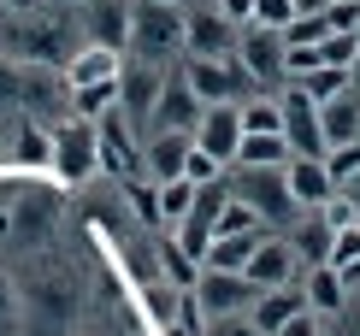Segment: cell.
<instances>
[{
	"label": "cell",
	"mask_w": 360,
	"mask_h": 336,
	"mask_svg": "<svg viewBox=\"0 0 360 336\" xmlns=\"http://www.w3.org/2000/svg\"><path fill=\"white\" fill-rule=\"evenodd\" d=\"M325 172H331V183L342 189V183L360 172V142H337V148H325Z\"/></svg>",
	"instance_id": "28"
},
{
	"label": "cell",
	"mask_w": 360,
	"mask_h": 336,
	"mask_svg": "<svg viewBox=\"0 0 360 336\" xmlns=\"http://www.w3.org/2000/svg\"><path fill=\"white\" fill-rule=\"evenodd\" d=\"M184 12L189 6H172V0H130V48L136 59H166V53H184Z\"/></svg>",
	"instance_id": "1"
},
{
	"label": "cell",
	"mask_w": 360,
	"mask_h": 336,
	"mask_svg": "<svg viewBox=\"0 0 360 336\" xmlns=\"http://www.w3.org/2000/svg\"><path fill=\"white\" fill-rule=\"evenodd\" d=\"M325 336H360V301H349L342 313H325Z\"/></svg>",
	"instance_id": "34"
},
{
	"label": "cell",
	"mask_w": 360,
	"mask_h": 336,
	"mask_svg": "<svg viewBox=\"0 0 360 336\" xmlns=\"http://www.w3.org/2000/svg\"><path fill=\"white\" fill-rule=\"evenodd\" d=\"M331 236H337V224H331V212H325V207H307V219L290 231L295 254H302L307 266H331Z\"/></svg>",
	"instance_id": "19"
},
{
	"label": "cell",
	"mask_w": 360,
	"mask_h": 336,
	"mask_svg": "<svg viewBox=\"0 0 360 336\" xmlns=\"http://www.w3.org/2000/svg\"><path fill=\"white\" fill-rule=\"evenodd\" d=\"M219 12L231 24H254V0H219Z\"/></svg>",
	"instance_id": "36"
},
{
	"label": "cell",
	"mask_w": 360,
	"mask_h": 336,
	"mask_svg": "<svg viewBox=\"0 0 360 336\" xmlns=\"http://www.w3.org/2000/svg\"><path fill=\"white\" fill-rule=\"evenodd\" d=\"M172 6H195V0H172Z\"/></svg>",
	"instance_id": "41"
},
{
	"label": "cell",
	"mask_w": 360,
	"mask_h": 336,
	"mask_svg": "<svg viewBox=\"0 0 360 336\" xmlns=\"http://www.w3.org/2000/svg\"><path fill=\"white\" fill-rule=\"evenodd\" d=\"M195 95H201V106H219V101H236L243 89H254L248 83V71L236 65V53L231 59H201V53H184V71H177Z\"/></svg>",
	"instance_id": "7"
},
{
	"label": "cell",
	"mask_w": 360,
	"mask_h": 336,
	"mask_svg": "<svg viewBox=\"0 0 360 336\" xmlns=\"http://www.w3.org/2000/svg\"><path fill=\"white\" fill-rule=\"evenodd\" d=\"M189 154H195V136H184V130H148L142 136V177H154V183L184 177Z\"/></svg>",
	"instance_id": "12"
},
{
	"label": "cell",
	"mask_w": 360,
	"mask_h": 336,
	"mask_svg": "<svg viewBox=\"0 0 360 336\" xmlns=\"http://www.w3.org/2000/svg\"><path fill=\"white\" fill-rule=\"evenodd\" d=\"M236 36L243 24H231L219 12V0H195L184 12V53H201V59H231L236 53Z\"/></svg>",
	"instance_id": "6"
},
{
	"label": "cell",
	"mask_w": 360,
	"mask_h": 336,
	"mask_svg": "<svg viewBox=\"0 0 360 336\" xmlns=\"http://www.w3.org/2000/svg\"><path fill=\"white\" fill-rule=\"evenodd\" d=\"M195 278H201V259H189L184 248H166V283H177V289H195Z\"/></svg>",
	"instance_id": "30"
},
{
	"label": "cell",
	"mask_w": 360,
	"mask_h": 336,
	"mask_svg": "<svg viewBox=\"0 0 360 336\" xmlns=\"http://www.w3.org/2000/svg\"><path fill=\"white\" fill-rule=\"evenodd\" d=\"M266 231V219L254 212L243 195H224V207H219V231L213 236H260Z\"/></svg>",
	"instance_id": "25"
},
{
	"label": "cell",
	"mask_w": 360,
	"mask_h": 336,
	"mask_svg": "<svg viewBox=\"0 0 360 336\" xmlns=\"http://www.w3.org/2000/svg\"><path fill=\"white\" fill-rule=\"evenodd\" d=\"M231 165H290V142L278 130H243V148Z\"/></svg>",
	"instance_id": "21"
},
{
	"label": "cell",
	"mask_w": 360,
	"mask_h": 336,
	"mask_svg": "<svg viewBox=\"0 0 360 336\" xmlns=\"http://www.w3.org/2000/svg\"><path fill=\"white\" fill-rule=\"evenodd\" d=\"M278 336H325V313H319V307H302Z\"/></svg>",
	"instance_id": "33"
},
{
	"label": "cell",
	"mask_w": 360,
	"mask_h": 336,
	"mask_svg": "<svg viewBox=\"0 0 360 336\" xmlns=\"http://www.w3.org/2000/svg\"><path fill=\"white\" fill-rule=\"evenodd\" d=\"M201 336H260V325H254L248 313H231V318H207Z\"/></svg>",
	"instance_id": "32"
},
{
	"label": "cell",
	"mask_w": 360,
	"mask_h": 336,
	"mask_svg": "<svg viewBox=\"0 0 360 336\" xmlns=\"http://www.w3.org/2000/svg\"><path fill=\"white\" fill-rule=\"evenodd\" d=\"M53 172L65 183H89L101 172V124H95V118L71 112L65 124L53 130Z\"/></svg>",
	"instance_id": "4"
},
{
	"label": "cell",
	"mask_w": 360,
	"mask_h": 336,
	"mask_svg": "<svg viewBox=\"0 0 360 336\" xmlns=\"http://www.w3.org/2000/svg\"><path fill=\"white\" fill-rule=\"evenodd\" d=\"M160 89H166V77L154 71V59H130V65L118 71V106H124V118H130L136 130H148Z\"/></svg>",
	"instance_id": "10"
},
{
	"label": "cell",
	"mask_w": 360,
	"mask_h": 336,
	"mask_svg": "<svg viewBox=\"0 0 360 336\" xmlns=\"http://www.w3.org/2000/svg\"><path fill=\"white\" fill-rule=\"evenodd\" d=\"M283 142H290V154H307V160H325V124H319V101H307L302 89H283Z\"/></svg>",
	"instance_id": "8"
},
{
	"label": "cell",
	"mask_w": 360,
	"mask_h": 336,
	"mask_svg": "<svg viewBox=\"0 0 360 336\" xmlns=\"http://www.w3.org/2000/svg\"><path fill=\"white\" fill-rule=\"evenodd\" d=\"M354 259H360V219L337 224V236H331V266H337V271H349Z\"/></svg>",
	"instance_id": "29"
},
{
	"label": "cell",
	"mask_w": 360,
	"mask_h": 336,
	"mask_svg": "<svg viewBox=\"0 0 360 336\" xmlns=\"http://www.w3.org/2000/svg\"><path fill=\"white\" fill-rule=\"evenodd\" d=\"M319 124H325V142H360V89L349 83L342 95L331 101H319Z\"/></svg>",
	"instance_id": "18"
},
{
	"label": "cell",
	"mask_w": 360,
	"mask_h": 336,
	"mask_svg": "<svg viewBox=\"0 0 360 336\" xmlns=\"http://www.w3.org/2000/svg\"><path fill=\"white\" fill-rule=\"evenodd\" d=\"M254 24L290 30V24H295V0H254Z\"/></svg>",
	"instance_id": "31"
},
{
	"label": "cell",
	"mask_w": 360,
	"mask_h": 336,
	"mask_svg": "<svg viewBox=\"0 0 360 336\" xmlns=\"http://www.w3.org/2000/svg\"><path fill=\"white\" fill-rule=\"evenodd\" d=\"M195 195H201V183H195V177H166V183H154V207H160V219L177 224V219L195 207Z\"/></svg>",
	"instance_id": "22"
},
{
	"label": "cell",
	"mask_w": 360,
	"mask_h": 336,
	"mask_svg": "<svg viewBox=\"0 0 360 336\" xmlns=\"http://www.w3.org/2000/svg\"><path fill=\"white\" fill-rule=\"evenodd\" d=\"M195 301H201L207 318H231V313H254L260 301V283L248 271H219V266H201L195 278Z\"/></svg>",
	"instance_id": "5"
},
{
	"label": "cell",
	"mask_w": 360,
	"mask_h": 336,
	"mask_svg": "<svg viewBox=\"0 0 360 336\" xmlns=\"http://www.w3.org/2000/svg\"><path fill=\"white\" fill-rule=\"evenodd\" d=\"M201 95H195V89L184 83V77H172L166 89H160V101H154V118H148V130H184V136H195L201 130ZM142 130V136H148Z\"/></svg>",
	"instance_id": "13"
},
{
	"label": "cell",
	"mask_w": 360,
	"mask_h": 336,
	"mask_svg": "<svg viewBox=\"0 0 360 336\" xmlns=\"http://www.w3.org/2000/svg\"><path fill=\"white\" fill-rule=\"evenodd\" d=\"M112 106H118V77L71 89V112H77V118H101V112H112Z\"/></svg>",
	"instance_id": "26"
},
{
	"label": "cell",
	"mask_w": 360,
	"mask_h": 336,
	"mask_svg": "<svg viewBox=\"0 0 360 336\" xmlns=\"http://www.w3.org/2000/svg\"><path fill=\"white\" fill-rule=\"evenodd\" d=\"M342 201H349V207H354V212H360V172H354V177H349V183H342Z\"/></svg>",
	"instance_id": "38"
},
{
	"label": "cell",
	"mask_w": 360,
	"mask_h": 336,
	"mask_svg": "<svg viewBox=\"0 0 360 336\" xmlns=\"http://www.w3.org/2000/svg\"><path fill=\"white\" fill-rule=\"evenodd\" d=\"M219 172H224V165H219L213 154H201V148H195L189 165H184V177H195V183H219Z\"/></svg>",
	"instance_id": "35"
},
{
	"label": "cell",
	"mask_w": 360,
	"mask_h": 336,
	"mask_svg": "<svg viewBox=\"0 0 360 336\" xmlns=\"http://www.w3.org/2000/svg\"><path fill=\"white\" fill-rule=\"evenodd\" d=\"M236 65L248 71L254 89H278V83H290V41H283V30L243 24V36H236Z\"/></svg>",
	"instance_id": "2"
},
{
	"label": "cell",
	"mask_w": 360,
	"mask_h": 336,
	"mask_svg": "<svg viewBox=\"0 0 360 336\" xmlns=\"http://www.w3.org/2000/svg\"><path fill=\"white\" fill-rule=\"evenodd\" d=\"M266 236V231H260ZM260 236H213V248H207L201 266H219V271H248L254 248H260Z\"/></svg>",
	"instance_id": "23"
},
{
	"label": "cell",
	"mask_w": 360,
	"mask_h": 336,
	"mask_svg": "<svg viewBox=\"0 0 360 336\" xmlns=\"http://www.w3.org/2000/svg\"><path fill=\"white\" fill-rule=\"evenodd\" d=\"M337 0H295V18H307V12H331Z\"/></svg>",
	"instance_id": "37"
},
{
	"label": "cell",
	"mask_w": 360,
	"mask_h": 336,
	"mask_svg": "<svg viewBox=\"0 0 360 336\" xmlns=\"http://www.w3.org/2000/svg\"><path fill=\"white\" fill-rule=\"evenodd\" d=\"M231 172H236L231 177V195H243L266 224H283L290 212H302L295 195H290V183H283V165H231Z\"/></svg>",
	"instance_id": "3"
},
{
	"label": "cell",
	"mask_w": 360,
	"mask_h": 336,
	"mask_svg": "<svg viewBox=\"0 0 360 336\" xmlns=\"http://www.w3.org/2000/svg\"><path fill=\"white\" fill-rule=\"evenodd\" d=\"M243 130H278V136H283V101H278V95L243 101Z\"/></svg>",
	"instance_id": "27"
},
{
	"label": "cell",
	"mask_w": 360,
	"mask_h": 336,
	"mask_svg": "<svg viewBox=\"0 0 360 336\" xmlns=\"http://www.w3.org/2000/svg\"><path fill=\"white\" fill-rule=\"evenodd\" d=\"M302 307H307V289H302V283H278V289H260V301H254L248 318L260 325V336H278Z\"/></svg>",
	"instance_id": "16"
},
{
	"label": "cell",
	"mask_w": 360,
	"mask_h": 336,
	"mask_svg": "<svg viewBox=\"0 0 360 336\" xmlns=\"http://www.w3.org/2000/svg\"><path fill=\"white\" fill-rule=\"evenodd\" d=\"M195 148L201 154H213L219 165L236 160V148H243V101H219L201 112V130H195Z\"/></svg>",
	"instance_id": "9"
},
{
	"label": "cell",
	"mask_w": 360,
	"mask_h": 336,
	"mask_svg": "<svg viewBox=\"0 0 360 336\" xmlns=\"http://www.w3.org/2000/svg\"><path fill=\"white\" fill-rule=\"evenodd\" d=\"M118 71H124V53L101 48V41H83V48L65 59V83L71 89H77V83H107V77H118Z\"/></svg>",
	"instance_id": "17"
},
{
	"label": "cell",
	"mask_w": 360,
	"mask_h": 336,
	"mask_svg": "<svg viewBox=\"0 0 360 336\" xmlns=\"http://www.w3.org/2000/svg\"><path fill=\"white\" fill-rule=\"evenodd\" d=\"M349 77H354V89H360V48H354V65H349Z\"/></svg>",
	"instance_id": "40"
},
{
	"label": "cell",
	"mask_w": 360,
	"mask_h": 336,
	"mask_svg": "<svg viewBox=\"0 0 360 336\" xmlns=\"http://www.w3.org/2000/svg\"><path fill=\"white\" fill-rule=\"evenodd\" d=\"M302 289H307V307H319V313H342L354 301V289H349V278L337 266H307Z\"/></svg>",
	"instance_id": "20"
},
{
	"label": "cell",
	"mask_w": 360,
	"mask_h": 336,
	"mask_svg": "<svg viewBox=\"0 0 360 336\" xmlns=\"http://www.w3.org/2000/svg\"><path fill=\"white\" fill-rule=\"evenodd\" d=\"M283 183H290V195H295V207H325L337 195V183L331 172H325V160H307V154H290V165H283Z\"/></svg>",
	"instance_id": "15"
},
{
	"label": "cell",
	"mask_w": 360,
	"mask_h": 336,
	"mask_svg": "<svg viewBox=\"0 0 360 336\" xmlns=\"http://www.w3.org/2000/svg\"><path fill=\"white\" fill-rule=\"evenodd\" d=\"M295 89H302L307 101H331V95H342L354 77H349V65H313V71H302V77H290Z\"/></svg>",
	"instance_id": "24"
},
{
	"label": "cell",
	"mask_w": 360,
	"mask_h": 336,
	"mask_svg": "<svg viewBox=\"0 0 360 336\" xmlns=\"http://www.w3.org/2000/svg\"><path fill=\"white\" fill-rule=\"evenodd\" d=\"M248 278L260 283V289L302 283V254H295V242H290V236H272V231H266V236H260V248H254V259H248Z\"/></svg>",
	"instance_id": "11"
},
{
	"label": "cell",
	"mask_w": 360,
	"mask_h": 336,
	"mask_svg": "<svg viewBox=\"0 0 360 336\" xmlns=\"http://www.w3.org/2000/svg\"><path fill=\"white\" fill-rule=\"evenodd\" d=\"M48 6H53V12H83L89 0H48Z\"/></svg>",
	"instance_id": "39"
},
{
	"label": "cell",
	"mask_w": 360,
	"mask_h": 336,
	"mask_svg": "<svg viewBox=\"0 0 360 336\" xmlns=\"http://www.w3.org/2000/svg\"><path fill=\"white\" fill-rule=\"evenodd\" d=\"M83 36L101 48H130V0H89L83 6Z\"/></svg>",
	"instance_id": "14"
}]
</instances>
